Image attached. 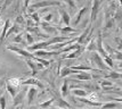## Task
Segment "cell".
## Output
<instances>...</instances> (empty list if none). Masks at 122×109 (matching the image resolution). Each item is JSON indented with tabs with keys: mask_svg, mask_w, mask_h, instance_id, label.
<instances>
[{
	"mask_svg": "<svg viewBox=\"0 0 122 109\" xmlns=\"http://www.w3.org/2000/svg\"><path fill=\"white\" fill-rule=\"evenodd\" d=\"M54 6H61V1L58 0H39L37 2L30 4L26 8L27 15H31L33 13L38 11V9H43L48 7H54Z\"/></svg>",
	"mask_w": 122,
	"mask_h": 109,
	"instance_id": "6da1fadb",
	"label": "cell"
},
{
	"mask_svg": "<svg viewBox=\"0 0 122 109\" xmlns=\"http://www.w3.org/2000/svg\"><path fill=\"white\" fill-rule=\"evenodd\" d=\"M89 59H90V62H92V64H95L96 69H98V71H101V72H104V71H111V69L105 65V62H103V58H102L96 51L90 52Z\"/></svg>",
	"mask_w": 122,
	"mask_h": 109,
	"instance_id": "7a4b0ae2",
	"label": "cell"
},
{
	"mask_svg": "<svg viewBox=\"0 0 122 109\" xmlns=\"http://www.w3.org/2000/svg\"><path fill=\"white\" fill-rule=\"evenodd\" d=\"M7 50H9V51H14L16 55L21 56L23 59H32V60H34V58H36L34 56H33V53H32V52L27 51L26 49L16 47V46H8V47H7Z\"/></svg>",
	"mask_w": 122,
	"mask_h": 109,
	"instance_id": "3957f363",
	"label": "cell"
},
{
	"mask_svg": "<svg viewBox=\"0 0 122 109\" xmlns=\"http://www.w3.org/2000/svg\"><path fill=\"white\" fill-rule=\"evenodd\" d=\"M103 2H104V0H92V6H91V9H90V19H89L90 24H92L96 21L97 15L99 13V9H101Z\"/></svg>",
	"mask_w": 122,
	"mask_h": 109,
	"instance_id": "277c9868",
	"label": "cell"
},
{
	"mask_svg": "<svg viewBox=\"0 0 122 109\" xmlns=\"http://www.w3.org/2000/svg\"><path fill=\"white\" fill-rule=\"evenodd\" d=\"M25 62L27 64V66L31 68V74H32V77H34L36 75H38L40 71H42L45 69L41 64H39V62H34V60H32V59H25Z\"/></svg>",
	"mask_w": 122,
	"mask_h": 109,
	"instance_id": "5b68a950",
	"label": "cell"
},
{
	"mask_svg": "<svg viewBox=\"0 0 122 109\" xmlns=\"http://www.w3.org/2000/svg\"><path fill=\"white\" fill-rule=\"evenodd\" d=\"M39 25L41 26V27H39V28H41L43 32H45V34H47V35H56L57 34V28L55 27V26H51L49 23H46V22H40V24Z\"/></svg>",
	"mask_w": 122,
	"mask_h": 109,
	"instance_id": "8992f818",
	"label": "cell"
},
{
	"mask_svg": "<svg viewBox=\"0 0 122 109\" xmlns=\"http://www.w3.org/2000/svg\"><path fill=\"white\" fill-rule=\"evenodd\" d=\"M58 13L59 17H61L59 24H65V26H70V24H71V15L64 9L63 7H59Z\"/></svg>",
	"mask_w": 122,
	"mask_h": 109,
	"instance_id": "52a82bcc",
	"label": "cell"
},
{
	"mask_svg": "<svg viewBox=\"0 0 122 109\" xmlns=\"http://www.w3.org/2000/svg\"><path fill=\"white\" fill-rule=\"evenodd\" d=\"M48 48V43H47V40L46 41H40V42H36L33 43L31 46H27V51L30 52H34V51H38V50H46Z\"/></svg>",
	"mask_w": 122,
	"mask_h": 109,
	"instance_id": "ba28073f",
	"label": "cell"
},
{
	"mask_svg": "<svg viewBox=\"0 0 122 109\" xmlns=\"http://www.w3.org/2000/svg\"><path fill=\"white\" fill-rule=\"evenodd\" d=\"M59 55V51L56 50V51H48V50H38V51L33 52V56L38 58H42V59H46V58H49L51 56H57Z\"/></svg>",
	"mask_w": 122,
	"mask_h": 109,
	"instance_id": "9c48e42d",
	"label": "cell"
},
{
	"mask_svg": "<svg viewBox=\"0 0 122 109\" xmlns=\"http://www.w3.org/2000/svg\"><path fill=\"white\" fill-rule=\"evenodd\" d=\"M83 52H85V47L81 46L80 48L75 49L73 51H71L70 53H67V55H63V56H62V59H76V58H79Z\"/></svg>",
	"mask_w": 122,
	"mask_h": 109,
	"instance_id": "30bf717a",
	"label": "cell"
},
{
	"mask_svg": "<svg viewBox=\"0 0 122 109\" xmlns=\"http://www.w3.org/2000/svg\"><path fill=\"white\" fill-rule=\"evenodd\" d=\"M37 95H38L37 88L30 86V88L27 89V92H26V104H27V106H31V104H33V101L36 100Z\"/></svg>",
	"mask_w": 122,
	"mask_h": 109,
	"instance_id": "8fae6325",
	"label": "cell"
},
{
	"mask_svg": "<svg viewBox=\"0 0 122 109\" xmlns=\"http://www.w3.org/2000/svg\"><path fill=\"white\" fill-rule=\"evenodd\" d=\"M21 85H31V86H34V88L43 89V84L36 77H29L26 80H22Z\"/></svg>",
	"mask_w": 122,
	"mask_h": 109,
	"instance_id": "7c38bea8",
	"label": "cell"
},
{
	"mask_svg": "<svg viewBox=\"0 0 122 109\" xmlns=\"http://www.w3.org/2000/svg\"><path fill=\"white\" fill-rule=\"evenodd\" d=\"M92 27V24H89L88 27H86V30L81 34H80L78 38H76V43L80 44V46H83L85 47V43H86V39H87V36L89 34V32H90V28Z\"/></svg>",
	"mask_w": 122,
	"mask_h": 109,
	"instance_id": "4fadbf2b",
	"label": "cell"
},
{
	"mask_svg": "<svg viewBox=\"0 0 122 109\" xmlns=\"http://www.w3.org/2000/svg\"><path fill=\"white\" fill-rule=\"evenodd\" d=\"M88 10H89V7H88V6H83V7H82V8H81V9H80V10L75 14L74 21H73V25H74V26L79 25L80 22H81V19H82V17H83V15H85Z\"/></svg>",
	"mask_w": 122,
	"mask_h": 109,
	"instance_id": "5bb4252c",
	"label": "cell"
},
{
	"mask_svg": "<svg viewBox=\"0 0 122 109\" xmlns=\"http://www.w3.org/2000/svg\"><path fill=\"white\" fill-rule=\"evenodd\" d=\"M57 31L62 33V35H71V34H79V30L76 28H73L71 26H65V27H56Z\"/></svg>",
	"mask_w": 122,
	"mask_h": 109,
	"instance_id": "9a60e30c",
	"label": "cell"
},
{
	"mask_svg": "<svg viewBox=\"0 0 122 109\" xmlns=\"http://www.w3.org/2000/svg\"><path fill=\"white\" fill-rule=\"evenodd\" d=\"M11 26V22L9 18H7L5 21V24L2 26V31H1V34H0V46L4 43V40H5V36H6V33L7 31L9 30V27Z\"/></svg>",
	"mask_w": 122,
	"mask_h": 109,
	"instance_id": "2e32d148",
	"label": "cell"
},
{
	"mask_svg": "<svg viewBox=\"0 0 122 109\" xmlns=\"http://www.w3.org/2000/svg\"><path fill=\"white\" fill-rule=\"evenodd\" d=\"M58 73H59V76L61 77H67L69 75H72V74H78V71H74V69L67 67V66H64V67H62L59 69Z\"/></svg>",
	"mask_w": 122,
	"mask_h": 109,
	"instance_id": "e0dca14e",
	"label": "cell"
},
{
	"mask_svg": "<svg viewBox=\"0 0 122 109\" xmlns=\"http://www.w3.org/2000/svg\"><path fill=\"white\" fill-rule=\"evenodd\" d=\"M24 92L23 91H18V93L16 94L15 97H14V100H13V104H11V109L13 108H16L17 106H20V104H23V98H24Z\"/></svg>",
	"mask_w": 122,
	"mask_h": 109,
	"instance_id": "ac0fdd59",
	"label": "cell"
},
{
	"mask_svg": "<svg viewBox=\"0 0 122 109\" xmlns=\"http://www.w3.org/2000/svg\"><path fill=\"white\" fill-rule=\"evenodd\" d=\"M74 78L78 81H92V75L88 72H78V74H75Z\"/></svg>",
	"mask_w": 122,
	"mask_h": 109,
	"instance_id": "d6986e66",
	"label": "cell"
},
{
	"mask_svg": "<svg viewBox=\"0 0 122 109\" xmlns=\"http://www.w3.org/2000/svg\"><path fill=\"white\" fill-rule=\"evenodd\" d=\"M55 102H56V104H57L58 109H74L71 104H69V102H67V101H65L62 97H61V98L55 99Z\"/></svg>",
	"mask_w": 122,
	"mask_h": 109,
	"instance_id": "ffe728a7",
	"label": "cell"
},
{
	"mask_svg": "<svg viewBox=\"0 0 122 109\" xmlns=\"http://www.w3.org/2000/svg\"><path fill=\"white\" fill-rule=\"evenodd\" d=\"M70 68L74 69V71H78V72H91V71H95V72H99L98 69H95L91 66H88V65H78V66H71Z\"/></svg>",
	"mask_w": 122,
	"mask_h": 109,
	"instance_id": "44dd1931",
	"label": "cell"
},
{
	"mask_svg": "<svg viewBox=\"0 0 122 109\" xmlns=\"http://www.w3.org/2000/svg\"><path fill=\"white\" fill-rule=\"evenodd\" d=\"M69 95V81L67 80H64L63 84L61 86V97L62 98H66Z\"/></svg>",
	"mask_w": 122,
	"mask_h": 109,
	"instance_id": "7402d4cb",
	"label": "cell"
},
{
	"mask_svg": "<svg viewBox=\"0 0 122 109\" xmlns=\"http://www.w3.org/2000/svg\"><path fill=\"white\" fill-rule=\"evenodd\" d=\"M72 94L74 97H78V98H87L89 92L86 91V90H82V89H73L72 90Z\"/></svg>",
	"mask_w": 122,
	"mask_h": 109,
	"instance_id": "603a6c76",
	"label": "cell"
},
{
	"mask_svg": "<svg viewBox=\"0 0 122 109\" xmlns=\"http://www.w3.org/2000/svg\"><path fill=\"white\" fill-rule=\"evenodd\" d=\"M20 32H21V27H20V25H17V24H15V23H14V25L10 26V27H9V30L7 31L5 39H6V38H8L10 34H17V33H20Z\"/></svg>",
	"mask_w": 122,
	"mask_h": 109,
	"instance_id": "cb8c5ba5",
	"label": "cell"
},
{
	"mask_svg": "<svg viewBox=\"0 0 122 109\" xmlns=\"http://www.w3.org/2000/svg\"><path fill=\"white\" fill-rule=\"evenodd\" d=\"M122 77L121 73L120 72H115V71H111V72L104 75V78H112V80H120Z\"/></svg>",
	"mask_w": 122,
	"mask_h": 109,
	"instance_id": "d4e9b609",
	"label": "cell"
},
{
	"mask_svg": "<svg viewBox=\"0 0 122 109\" xmlns=\"http://www.w3.org/2000/svg\"><path fill=\"white\" fill-rule=\"evenodd\" d=\"M6 90H7V92L9 93V95H10L11 98H14L16 94L18 93V89H16V88H14V86H11V85L8 83V82H6Z\"/></svg>",
	"mask_w": 122,
	"mask_h": 109,
	"instance_id": "484cf974",
	"label": "cell"
},
{
	"mask_svg": "<svg viewBox=\"0 0 122 109\" xmlns=\"http://www.w3.org/2000/svg\"><path fill=\"white\" fill-rule=\"evenodd\" d=\"M119 107V104L117 102H114V101H110V102H106V104H102L101 109H115Z\"/></svg>",
	"mask_w": 122,
	"mask_h": 109,
	"instance_id": "4316f807",
	"label": "cell"
},
{
	"mask_svg": "<svg viewBox=\"0 0 122 109\" xmlns=\"http://www.w3.org/2000/svg\"><path fill=\"white\" fill-rule=\"evenodd\" d=\"M55 102V98H51V99H48V100H46L45 102H40L39 104V107L42 109H49L50 108V106Z\"/></svg>",
	"mask_w": 122,
	"mask_h": 109,
	"instance_id": "83f0119b",
	"label": "cell"
},
{
	"mask_svg": "<svg viewBox=\"0 0 122 109\" xmlns=\"http://www.w3.org/2000/svg\"><path fill=\"white\" fill-rule=\"evenodd\" d=\"M29 17H30V19L32 22H34V25L36 26H38L40 24V14H39V11H36V13H33L31 15H29Z\"/></svg>",
	"mask_w": 122,
	"mask_h": 109,
	"instance_id": "f1b7e54d",
	"label": "cell"
},
{
	"mask_svg": "<svg viewBox=\"0 0 122 109\" xmlns=\"http://www.w3.org/2000/svg\"><path fill=\"white\" fill-rule=\"evenodd\" d=\"M98 85H99L101 88H103V90H104V89L112 88L114 84H113V82H111V81H107L106 78H105V80H101V81L98 82Z\"/></svg>",
	"mask_w": 122,
	"mask_h": 109,
	"instance_id": "f546056e",
	"label": "cell"
},
{
	"mask_svg": "<svg viewBox=\"0 0 122 109\" xmlns=\"http://www.w3.org/2000/svg\"><path fill=\"white\" fill-rule=\"evenodd\" d=\"M21 81H22V78H18V77H13V78H9L7 82L10 84L11 86H14V88L16 89H18L20 88V85H21Z\"/></svg>",
	"mask_w": 122,
	"mask_h": 109,
	"instance_id": "4dcf8cb0",
	"label": "cell"
},
{
	"mask_svg": "<svg viewBox=\"0 0 122 109\" xmlns=\"http://www.w3.org/2000/svg\"><path fill=\"white\" fill-rule=\"evenodd\" d=\"M63 1L67 5V8L70 11H74L76 9V4H75L74 0H63Z\"/></svg>",
	"mask_w": 122,
	"mask_h": 109,
	"instance_id": "1f68e13d",
	"label": "cell"
},
{
	"mask_svg": "<svg viewBox=\"0 0 122 109\" xmlns=\"http://www.w3.org/2000/svg\"><path fill=\"white\" fill-rule=\"evenodd\" d=\"M103 62H105V65H106L107 67L110 68V69H113V67H114V62H113V59H112L110 56H107V57H104L103 58Z\"/></svg>",
	"mask_w": 122,
	"mask_h": 109,
	"instance_id": "d6a6232c",
	"label": "cell"
},
{
	"mask_svg": "<svg viewBox=\"0 0 122 109\" xmlns=\"http://www.w3.org/2000/svg\"><path fill=\"white\" fill-rule=\"evenodd\" d=\"M25 39H26V41H25V44H26V46H31V44L34 43V38H33V35L30 34L29 32L25 33Z\"/></svg>",
	"mask_w": 122,
	"mask_h": 109,
	"instance_id": "836d02e7",
	"label": "cell"
},
{
	"mask_svg": "<svg viewBox=\"0 0 122 109\" xmlns=\"http://www.w3.org/2000/svg\"><path fill=\"white\" fill-rule=\"evenodd\" d=\"M13 43H24L25 44V42L23 41V35H22V33H17V35L13 39Z\"/></svg>",
	"mask_w": 122,
	"mask_h": 109,
	"instance_id": "e575fe53",
	"label": "cell"
},
{
	"mask_svg": "<svg viewBox=\"0 0 122 109\" xmlns=\"http://www.w3.org/2000/svg\"><path fill=\"white\" fill-rule=\"evenodd\" d=\"M7 100H6L5 94H0V109H6Z\"/></svg>",
	"mask_w": 122,
	"mask_h": 109,
	"instance_id": "d590c367",
	"label": "cell"
},
{
	"mask_svg": "<svg viewBox=\"0 0 122 109\" xmlns=\"http://www.w3.org/2000/svg\"><path fill=\"white\" fill-rule=\"evenodd\" d=\"M54 21V14L53 13H49L47 15H45L42 17V22H46V23H50V22Z\"/></svg>",
	"mask_w": 122,
	"mask_h": 109,
	"instance_id": "8d00e7d4",
	"label": "cell"
},
{
	"mask_svg": "<svg viewBox=\"0 0 122 109\" xmlns=\"http://www.w3.org/2000/svg\"><path fill=\"white\" fill-rule=\"evenodd\" d=\"M24 23H25V18H24V16L23 15H18L17 17H16L15 24H17V25L21 26L22 24H24Z\"/></svg>",
	"mask_w": 122,
	"mask_h": 109,
	"instance_id": "74e56055",
	"label": "cell"
},
{
	"mask_svg": "<svg viewBox=\"0 0 122 109\" xmlns=\"http://www.w3.org/2000/svg\"><path fill=\"white\" fill-rule=\"evenodd\" d=\"M31 1L32 0H24V10H26V8L29 7V5H30Z\"/></svg>",
	"mask_w": 122,
	"mask_h": 109,
	"instance_id": "f35d334b",
	"label": "cell"
},
{
	"mask_svg": "<svg viewBox=\"0 0 122 109\" xmlns=\"http://www.w3.org/2000/svg\"><path fill=\"white\" fill-rule=\"evenodd\" d=\"M29 109H37V107H30Z\"/></svg>",
	"mask_w": 122,
	"mask_h": 109,
	"instance_id": "ab89813d",
	"label": "cell"
}]
</instances>
